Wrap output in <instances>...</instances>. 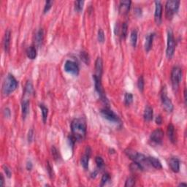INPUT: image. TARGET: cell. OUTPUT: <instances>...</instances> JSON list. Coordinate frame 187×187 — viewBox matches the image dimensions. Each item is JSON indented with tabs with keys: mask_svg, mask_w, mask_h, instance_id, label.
Returning a JSON list of instances; mask_svg holds the SVG:
<instances>
[{
	"mask_svg": "<svg viewBox=\"0 0 187 187\" xmlns=\"http://www.w3.org/2000/svg\"><path fill=\"white\" fill-rule=\"evenodd\" d=\"M86 123L83 119H75L71 123L72 137L75 141L83 140L86 135Z\"/></svg>",
	"mask_w": 187,
	"mask_h": 187,
	"instance_id": "obj_1",
	"label": "cell"
},
{
	"mask_svg": "<svg viewBox=\"0 0 187 187\" xmlns=\"http://www.w3.org/2000/svg\"><path fill=\"white\" fill-rule=\"evenodd\" d=\"M18 86L17 80L12 74H8L2 84V92L4 96H8L17 88Z\"/></svg>",
	"mask_w": 187,
	"mask_h": 187,
	"instance_id": "obj_2",
	"label": "cell"
},
{
	"mask_svg": "<svg viewBox=\"0 0 187 187\" xmlns=\"http://www.w3.org/2000/svg\"><path fill=\"white\" fill-rule=\"evenodd\" d=\"M180 1L178 0H169L166 2L165 5V16L167 19L171 20L178 12L179 10Z\"/></svg>",
	"mask_w": 187,
	"mask_h": 187,
	"instance_id": "obj_3",
	"label": "cell"
},
{
	"mask_svg": "<svg viewBox=\"0 0 187 187\" xmlns=\"http://www.w3.org/2000/svg\"><path fill=\"white\" fill-rule=\"evenodd\" d=\"M175 50V40L174 35L171 29H169L167 32V50H166V55L168 59H171L174 55Z\"/></svg>",
	"mask_w": 187,
	"mask_h": 187,
	"instance_id": "obj_4",
	"label": "cell"
},
{
	"mask_svg": "<svg viewBox=\"0 0 187 187\" xmlns=\"http://www.w3.org/2000/svg\"><path fill=\"white\" fill-rule=\"evenodd\" d=\"M171 82L173 89H178L182 79V70L179 66H174L171 71Z\"/></svg>",
	"mask_w": 187,
	"mask_h": 187,
	"instance_id": "obj_5",
	"label": "cell"
},
{
	"mask_svg": "<svg viewBox=\"0 0 187 187\" xmlns=\"http://www.w3.org/2000/svg\"><path fill=\"white\" fill-rule=\"evenodd\" d=\"M161 100L162 103L163 108L167 113H171L173 110V104L172 102L171 99L167 97V89L166 87H163L161 92Z\"/></svg>",
	"mask_w": 187,
	"mask_h": 187,
	"instance_id": "obj_6",
	"label": "cell"
},
{
	"mask_svg": "<svg viewBox=\"0 0 187 187\" xmlns=\"http://www.w3.org/2000/svg\"><path fill=\"white\" fill-rule=\"evenodd\" d=\"M101 114L103 116L105 119H106L108 121H112V122H119L120 121V119L119 116L110 109H109V108H105L101 110Z\"/></svg>",
	"mask_w": 187,
	"mask_h": 187,
	"instance_id": "obj_7",
	"label": "cell"
},
{
	"mask_svg": "<svg viewBox=\"0 0 187 187\" xmlns=\"http://www.w3.org/2000/svg\"><path fill=\"white\" fill-rule=\"evenodd\" d=\"M164 132L161 129H156L151 134L150 139L156 144H161L164 138Z\"/></svg>",
	"mask_w": 187,
	"mask_h": 187,
	"instance_id": "obj_8",
	"label": "cell"
},
{
	"mask_svg": "<svg viewBox=\"0 0 187 187\" xmlns=\"http://www.w3.org/2000/svg\"><path fill=\"white\" fill-rule=\"evenodd\" d=\"M64 70L66 73H72L73 75H77L79 73V66L73 61L67 60L65 62Z\"/></svg>",
	"mask_w": 187,
	"mask_h": 187,
	"instance_id": "obj_9",
	"label": "cell"
},
{
	"mask_svg": "<svg viewBox=\"0 0 187 187\" xmlns=\"http://www.w3.org/2000/svg\"><path fill=\"white\" fill-rule=\"evenodd\" d=\"M156 8H155V12H154V19L156 21V24H160L162 23V5L161 2L156 1L155 2Z\"/></svg>",
	"mask_w": 187,
	"mask_h": 187,
	"instance_id": "obj_10",
	"label": "cell"
},
{
	"mask_svg": "<svg viewBox=\"0 0 187 187\" xmlns=\"http://www.w3.org/2000/svg\"><path fill=\"white\" fill-rule=\"evenodd\" d=\"M132 2L129 0H125V1H121L119 4V12L121 15H126L129 12L131 7Z\"/></svg>",
	"mask_w": 187,
	"mask_h": 187,
	"instance_id": "obj_11",
	"label": "cell"
},
{
	"mask_svg": "<svg viewBox=\"0 0 187 187\" xmlns=\"http://www.w3.org/2000/svg\"><path fill=\"white\" fill-rule=\"evenodd\" d=\"M44 40V32L42 29L37 30L34 35V46L36 48H40Z\"/></svg>",
	"mask_w": 187,
	"mask_h": 187,
	"instance_id": "obj_12",
	"label": "cell"
},
{
	"mask_svg": "<svg viewBox=\"0 0 187 187\" xmlns=\"http://www.w3.org/2000/svg\"><path fill=\"white\" fill-rule=\"evenodd\" d=\"M169 166L172 171L174 173H178L180 170V161L179 159L176 157H172L169 159L168 162Z\"/></svg>",
	"mask_w": 187,
	"mask_h": 187,
	"instance_id": "obj_13",
	"label": "cell"
},
{
	"mask_svg": "<svg viewBox=\"0 0 187 187\" xmlns=\"http://www.w3.org/2000/svg\"><path fill=\"white\" fill-rule=\"evenodd\" d=\"M90 155H91V149H90L89 147H87L86 153L81 157V165L83 166V167L85 170H87L88 168V162H89Z\"/></svg>",
	"mask_w": 187,
	"mask_h": 187,
	"instance_id": "obj_14",
	"label": "cell"
},
{
	"mask_svg": "<svg viewBox=\"0 0 187 187\" xmlns=\"http://www.w3.org/2000/svg\"><path fill=\"white\" fill-rule=\"evenodd\" d=\"M167 136L173 143H175L177 140L176 133L175 131V127L172 124H170L167 127Z\"/></svg>",
	"mask_w": 187,
	"mask_h": 187,
	"instance_id": "obj_15",
	"label": "cell"
},
{
	"mask_svg": "<svg viewBox=\"0 0 187 187\" xmlns=\"http://www.w3.org/2000/svg\"><path fill=\"white\" fill-rule=\"evenodd\" d=\"M155 34L154 33H151V34H147L145 37V50L149 52L151 51L153 45V37H154Z\"/></svg>",
	"mask_w": 187,
	"mask_h": 187,
	"instance_id": "obj_16",
	"label": "cell"
},
{
	"mask_svg": "<svg viewBox=\"0 0 187 187\" xmlns=\"http://www.w3.org/2000/svg\"><path fill=\"white\" fill-rule=\"evenodd\" d=\"M10 39H11V32L10 29H7L5 32V36H4L3 45L5 48V52H8L10 49Z\"/></svg>",
	"mask_w": 187,
	"mask_h": 187,
	"instance_id": "obj_17",
	"label": "cell"
},
{
	"mask_svg": "<svg viewBox=\"0 0 187 187\" xmlns=\"http://www.w3.org/2000/svg\"><path fill=\"white\" fill-rule=\"evenodd\" d=\"M21 108H22V115H23V119H25L29 114V100L28 99H23L21 104Z\"/></svg>",
	"mask_w": 187,
	"mask_h": 187,
	"instance_id": "obj_18",
	"label": "cell"
},
{
	"mask_svg": "<svg viewBox=\"0 0 187 187\" xmlns=\"http://www.w3.org/2000/svg\"><path fill=\"white\" fill-rule=\"evenodd\" d=\"M153 108H152L151 107L149 106V105H147L145 107V110H144V113H143V118L144 120L145 121H151L153 119Z\"/></svg>",
	"mask_w": 187,
	"mask_h": 187,
	"instance_id": "obj_19",
	"label": "cell"
},
{
	"mask_svg": "<svg viewBox=\"0 0 187 187\" xmlns=\"http://www.w3.org/2000/svg\"><path fill=\"white\" fill-rule=\"evenodd\" d=\"M95 70H96V75L101 77L102 75V70H103V64L102 60L100 57H98L95 62Z\"/></svg>",
	"mask_w": 187,
	"mask_h": 187,
	"instance_id": "obj_20",
	"label": "cell"
},
{
	"mask_svg": "<svg viewBox=\"0 0 187 187\" xmlns=\"http://www.w3.org/2000/svg\"><path fill=\"white\" fill-rule=\"evenodd\" d=\"M148 160H149L151 165L153 166L154 168L157 169V170H160V169L162 168L161 162L159 161V159H158L157 158L153 157V156H149L148 157Z\"/></svg>",
	"mask_w": 187,
	"mask_h": 187,
	"instance_id": "obj_21",
	"label": "cell"
},
{
	"mask_svg": "<svg viewBox=\"0 0 187 187\" xmlns=\"http://www.w3.org/2000/svg\"><path fill=\"white\" fill-rule=\"evenodd\" d=\"M26 55H27L29 59H35L37 57V49H36V47L34 45H32V46L29 47L26 49Z\"/></svg>",
	"mask_w": 187,
	"mask_h": 187,
	"instance_id": "obj_22",
	"label": "cell"
},
{
	"mask_svg": "<svg viewBox=\"0 0 187 187\" xmlns=\"http://www.w3.org/2000/svg\"><path fill=\"white\" fill-rule=\"evenodd\" d=\"M124 153H125V154L127 155V156H128L131 160L134 161L135 158H136L137 155H138V152H137L136 151H135L134 149H127L125 151H124Z\"/></svg>",
	"mask_w": 187,
	"mask_h": 187,
	"instance_id": "obj_23",
	"label": "cell"
},
{
	"mask_svg": "<svg viewBox=\"0 0 187 187\" xmlns=\"http://www.w3.org/2000/svg\"><path fill=\"white\" fill-rule=\"evenodd\" d=\"M130 42H131L132 45L134 48H135L137 45V42H138V31L137 30H132L130 35Z\"/></svg>",
	"mask_w": 187,
	"mask_h": 187,
	"instance_id": "obj_24",
	"label": "cell"
},
{
	"mask_svg": "<svg viewBox=\"0 0 187 187\" xmlns=\"http://www.w3.org/2000/svg\"><path fill=\"white\" fill-rule=\"evenodd\" d=\"M33 86L32 84L31 81H27L26 84V86H25V90H24V97L26 96H29L33 93Z\"/></svg>",
	"mask_w": 187,
	"mask_h": 187,
	"instance_id": "obj_25",
	"label": "cell"
},
{
	"mask_svg": "<svg viewBox=\"0 0 187 187\" xmlns=\"http://www.w3.org/2000/svg\"><path fill=\"white\" fill-rule=\"evenodd\" d=\"M40 108L41 109L42 111V121L43 123H45L48 119V109L47 107H45L43 104H40Z\"/></svg>",
	"mask_w": 187,
	"mask_h": 187,
	"instance_id": "obj_26",
	"label": "cell"
},
{
	"mask_svg": "<svg viewBox=\"0 0 187 187\" xmlns=\"http://www.w3.org/2000/svg\"><path fill=\"white\" fill-rule=\"evenodd\" d=\"M130 170L134 173H140V172H142V170H143V168H142L140 164H138V163L133 162L132 163V164L130 165Z\"/></svg>",
	"mask_w": 187,
	"mask_h": 187,
	"instance_id": "obj_27",
	"label": "cell"
},
{
	"mask_svg": "<svg viewBox=\"0 0 187 187\" xmlns=\"http://www.w3.org/2000/svg\"><path fill=\"white\" fill-rule=\"evenodd\" d=\"M80 56H81V59L86 64L88 65L90 64V57L89 55L87 52L86 51H82L81 52V54H80Z\"/></svg>",
	"mask_w": 187,
	"mask_h": 187,
	"instance_id": "obj_28",
	"label": "cell"
},
{
	"mask_svg": "<svg viewBox=\"0 0 187 187\" xmlns=\"http://www.w3.org/2000/svg\"><path fill=\"white\" fill-rule=\"evenodd\" d=\"M133 102V95L131 93H126L124 95V102L127 105H129Z\"/></svg>",
	"mask_w": 187,
	"mask_h": 187,
	"instance_id": "obj_29",
	"label": "cell"
},
{
	"mask_svg": "<svg viewBox=\"0 0 187 187\" xmlns=\"http://www.w3.org/2000/svg\"><path fill=\"white\" fill-rule=\"evenodd\" d=\"M127 29H128V26H127V23H123L122 25H121V37H122L123 39H125L126 37H127Z\"/></svg>",
	"mask_w": 187,
	"mask_h": 187,
	"instance_id": "obj_30",
	"label": "cell"
},
{
	"mask_svg": "<svg viewBox=\"0 0 187 187\" xmlns=\"http://www.w3.org/2000/svg\"><path fill=\"white\" fill-rule=\"evenodd\" d=\"M84 1H76L75 2V8L77 12H81L84 8Z\"/></svg>",
	"mask_w": 187,
	"mask_h": 187,
	"instance_id": "obj_31",
	"label": "cell"
},
{
	"mask_svg": "<svg viewBox=\"0 0 187 187\" xmlns=\"http://www.w3.org/2000/svg\"><path fill=\"white\" fill-rule=\"evenodd\" d=\"M135 185V180L133 177H129L127 179L125 183V187H132Z\"/></svg>",
	"mask_w": 187,
	"mask_h": 187,
	"instance_id": "obj_32",
	"label": "cell"
},
{
	"mask_svg": "<svg viewBox=\"0 0 187 187\" xmlns=\"http://www.w3.org/2000/svg\"><path fill=\"white\" fill-rule=\"evenodd\" d=\"M98 41L101 43H103L105 42V33H104L103 30L102 29H99V31H98Z\"/></svg>",
	"mask_w": 187,
	"mask_h": 187,
	"instance_id": "obj_33",
	"label": "cell"
},
{
	"mask_svg": "<svg viewBox=\"0 0 187 187\" xmlns=\"http://www.w3.org/2000/svg\"><path fill=\"white\" fill-rule=\"evenodd\" d=\"M110 176L108 173H105L102 177V179H101V186H103L104 185H105L108 181H110Z\"/></svg>",
	"mask_w": 187,
	"mask_h": 187,
	"instance_id": "obj_34",
	"label": "cell"
},
{
	"mask_svg": "<svg viewBox=\"0 0 187 187\" xmlns=\"http://www.w3.org/2000/svg\"><path fill=\"white\" fill-rule=\"evenodd\" d=\"M95 162H96V164L97 165V167L99 168H102L104 165H105V162H104L103 159H102L101 156H96L95 158Z\"/></svg>",
	"mask_w": 187,
	"mask_h": 187,
	"instance_id": "obj_35",
	"label": "cell"
},
{
	"mask_svg": "<svg viewBox=\"0 0 187 187\" xmlns=\"http://www.w3.org/2000/svg\"><path fill=\"white\" fill-rule=\"evenodd\" d=\"M144 84H145V83H144L143 77H142V76H140V77L138 78V87L140 91H143Z\"/></svg>",
	"mask_w": 187,
	"mask_h": 187,
	"instance_id": "obj_36",
	"label": "cell"
},
{
	"mask_svg": "<svg viewBox=\"0 0 187 187\" xmlns=\"http://www.w3.org/2000/svg\"><path fill=\"white\" fill-rule=\"evenodd\" d=\"M51 151H52V155H53V156L54 157V159L57 160V159H59V158H60L59 152H58L57 149H56L54 146L52 147V149H51Z\"/></svg>",
	"mask_w": 187,
	"mask_h": 187,
	"instance_id": "obj_37",
	"label": "cell"
},
{
	"mask_svg": "<svg viewBox=\"0 0 187 187\" xmlns=\"http://www.w3.org/2000/svg\"><path fill=\"white\" fill-rule=\"evenodd\" d=\"M53 3V2L52 1H47V2H45V7H44V10H43L44 13L47 12L50 9H51V7H52Z\"/></svg>",
	"mask_w": 187,
	"mask_h": 187,
	"instance_id": "obj_38",
	"label": "cell"
},
{
	"mask_svg": "<svg viewBox=\"0 0 187 187\" xmlns=\"http://www.w3.org/2000/svg\"><path fill=\"white\" fill-rule=\"evenodd\" d=\"M3 169H4V171H5V174H6V175L8 176V178H10L11 177V175H12V173H11V170H10L9 168H8V166L6 165H4L3 166Z\"/></svg>",
	"mask_w": 187,
	"mask_h": 187,
	"instance_id": "obj_39",
	"label": "cell"
},
{
	"mask_svg": "<svg viewBox=\"0 0 187 187\" xmlns=\"http://www.w3.org/2000/svg\"><path fill=\"white\" fill-rule=\"evenodd\" d=\"M33 138H34V131L33 129H30L28 133V141L29 142H32L33 141Z\"/></svg>",
	"mask_w": 187,
	"mask_h": 187,
	"instance_id": "obj_40",
	"label": "cell"
},
{
	"mask_svg": "<svg viewBox=\"0 0 187 187\" xmlns=\"http://www.w3.org/2000/svg\"><path fill=\"white\" fill-rule=\"evenodd\" d=\"M47 170H48V174H49L50 177H51V178H52V177L53 176V173L52 167H51V164H50L49 162H48V164H47Z\"/></svg>",
	"mask_w": 187,
	"mask_h": 187,
	"instance_id": "obj_41",
	"label": "cell"
},
{
	"mask_svg": "<svg viewBox=\"0 0 187 187\" xmlns=\"http://www.w3.org/2000/svg\"><path fill=\"white\" fill-rule=\"evenodd\" d=\"M4 115H5V117L7 118L10 117L11 112H10V110L8 108H5V110H4Z\"/></svg>",
	"mask_w": 187,
	"mask_h": 187,
	"instance_id": "obj_42",
	"label": "cell"
},
{
	"mask_svg": "<svg viewBox=\"0 0 187 187\" xmlns=\"http://www.w3.org/2000/svg\"><path fill=\"white\" fill-rule=\"evenodd\" d=\"M155 121H156V123L157 124H159V125L162 124V123L163 121V119H162V116H160V115L158 116L156 118V119H155Z\"/></svg>",
	"mask_w": 187,
	"mask_h": 187,
	"instance_id": "obj_43",
	"label": "cell"
},
{
	"mask_svg": "<svg viewBox=\"0 0 187 187\" xmlns=\"http://www.w3.org/2000/svg\"><path fill=\"white\" fill-rule=\"evenodd\" d=\"M1 179H0V186H3L5 185V178H4V176L2 174H1V176H0Z\"/></svg>",
	"mask_w": 187,
	"mask_h": 187,
	"instance_id": "obj_44",
	"label": "cell"
},
{
	"mask_svg": "<svg viewBox=\"0 0 187 187\" xmlns=\"http://www.w3.org/2000/svg\"><path fill=\"white\" fill-rule=\"evenodd\" d=\"M26 169L28 170H31L32 169V164L31 162H28L27 164H26Z\"/></svg>",
	"mask_w": 187,
	"mask_h": 187,
	"instance_id": "obj_45",
	"label": "cell"
},
{
	"mask_svg": "<svg viewBox=\"0 0 187 187\" xmlns=\"http://www.w3.org/2000/svg\"><path fill=\"white\" fill-rule=\"evenodd\" d=\"M184 101H185V105H186V89H184Z\"/></svg>",
	"mask_w": 187,
	"mask_h": 187,
	"instance_id": "obj_46",
	"label": "cell"
},
{
	"mask_svg": "<svg viewBox=\"0 0 187 187\" xmlns=\"http://www.w3.org/2000/svg\"><path fill=\"white\" fill-rule=\"evenodd\" d=\"M97 171H95V173H92V174H91V178H96V176H97Z\"/></svg>",
	"mask_w": 187,
	"mask_h": 187,
	"instance_id": "obj_47",
	"label": "cell"
},
{
	"mask_svg": "<svg viewBox=\"0 0 187 187\" xmlns=\"http://www.w3.org/2000/svg\"><path fill=\"white\" fill-rule=\"evenodd\" d=\"M179 186H186L187 184H185V183H181V184H179Z\"/></svg>",
	"mask_w": 187,
	"mask_h": 187,
	"instance_id": "obj_48",
	"label": "cell"
}]
</instances>
